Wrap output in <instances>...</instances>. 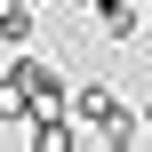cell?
<instances>
[{
	"label": "cell",
	"mask_w": 152,
	"mask_h": 152,
	"mask_svg": "<svg viewBox=\"0 0 152 152\" xmlns=\"http://www.w3.org/2000/svg\"><path fill=\"white\" fill-rule=\"evenodd\" d=\"M72 120H80V144H136V112L112 96V88H80L72 96Z\"/></svg>",
	"instance_id": "1"
},
{
	"label": "cell",
	"mask_w": 152,
	"mask_h": 152,
	"mask_svg": "<svg viewBox=\"0 0 152 152\" xmlns=\"http://www.w3.org/2000/svg\"><path fill=\"white\" fill-rule=\"evenodd\" d=\"M16 72H24V96H32V112H64V72H56L48 56H16Z\"/></svg>",
	"instance_id": "2"
},
{
	"label": "cell",
	"mask_w": 152,
	"mask_h": 152,
	"mask_svg": "<svg viewBox=\"0 0 152 152\" xmlns=\"http://www.w3.org/2000/svg\"><path fill=\"white\" fill-rule=\"evenodd\" d=\"M32 32H40V16H32V0H0V40H8V48H24Z\"/></svg>",
	"instance_id": "3"
},
{
	"label": "cell",
	"mask_w": 152,
	"mask_h": 152,
	"mask_svg": "<svg viewBox=\"0 0 152 152\" xmlns=\"http://www.w3.org/2000/svg\"><path fill=\"white\" fill-rule=\"evenodd\" d=\"M0 120H32V96H24V72L8 64V80H0Z\"/></svg>",
	"instance_id": "4"
},
{
	"label": "cell",
	"mask_w": 152,
	"mask_h": 152,
	"mask_svg": "<svg viewBox=\"0 0 152 152\" xmlns=\"http://www.w3.org/2000/svg\"><path fill=\"white\" fill-rule=\"evenodd\" d=\"M96 24H104V40H128V32H136V8L112 0V8H96Z\"/></svg>",
	"instance_id": "5"
},
{
	"label": "cell",
	"mask_w": 152,
	"mask_h": 152,
	"mask_svg": "<svg viewBox=\"0 0 152 152\" xmlns=\"http://www.w3.org/2000/svg\"><path fill=\"white\" fill-rule=\"evenodd\" d=\"M136 128H144V136H152V104H144V112H136Z\"/></svg>",
	"instance_id": "6"
}]
</instances>
